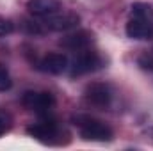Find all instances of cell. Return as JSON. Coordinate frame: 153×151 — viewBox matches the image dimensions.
Here are the masks:
<instances>
[{
	"mask_svg": "<svg viewBox=\"0 0 153 151\" xmlns=\"http://www.w3.org/2000/svg\"><path fill=\"white\" fill-rule=\"evenodd\" d=\"M102 57L96 52L91 50H82L78 55L75 57L73 64H71V76H78V75H85L91 73L94 70H98L102 66Z\"/></svg>",
	"mask_w": 153,
	"mask_h": 151,
	"instance_id": "5",
	"label": "cell"
},
{
	"mask_svg": "<svg viewBox=\"0 0 153 151\" xmlns=\"http://www.w3.org/2000/svg\"><path fill=\"white\" fill-rule=\"evenodd\" d=\"M11 85H13V80L7 73V70L4 66H0V91H7V89H11Z\"/></svg>",
	"mask_w": 153,
	"mask_h": 151,
	"instance_id": "11",
	"label": "cell"
},
{
	"mask_svg": "<svg viewBox=\"0 0 153 151\" xmlns=\"http://www.w3.org/2000/svg\"><path fill=\"white\" fill-rule=\"evenodd\" d=\"M80 18L75 13H53L46 18H43L41 25L46 29V30H55V32H66V30H71L78 25Z\"/></svg>",
	"mask_w": 153,
	"mask_h": 151,
	"instance_id": "4",
	"label": "cell"
},
{
	"mask_svg": "<svg viewBox=\"0 0 153 151\" xmlns=\"http://www.w3.org/2000/svg\"><path fill=\"white\" fill-rule=\"evenodd\" d=\"M139 64L144 70H153V55H143L139 59Z\"/></svg>",
	"mask_w": 153,
	"mask_h": 151,
	"instance_id": "14",
	"label": "cell"
},
{
	"mask_svg": "<svg viewBox=\"0 0 153 151\" xmlns=\"http://www.w3.org/2000/svg\"><path fill=\"white\" fill-rule=\"evenodd\" d=\"M84 98L89 105H93L96 109H107L112 101V93L103 84H91V85H87Z\"/></svg>",
	"mask_w": 153,
	"mask_h": 151,
	"instance_id": "6",
	"label": "cell"
},
{
	"mask_svg": "<svg viewBox=\"0 0 153 151\" xmlns=\"http://www.w3.org/2000/svg\"><path fill=\"white\" fill-rule=\"evenodd\" d=\"M27 132L36 137L39 141H45V142H52L57 135H59V124L53 121V119H41L36 124H30L27 128Z\"/></svg>",
	"mask_w": 153,
	"mask_h": 151,
	"instance_id": "7",
	"label": "cell"
},
{
	"mask_svg": "<svg viewBox=\"0 0 153 151\" xmlns=\"http://www.w3.org/2000/svg\"><path fill=\"white\" fill-rule=\"evenodd\" d=\"M126 36L130 39L153 38V7L144 2H135L126 23Z\"/></svg>",
	"mask_w": 153,
	"mask_h": 151,
	"instance_id": "1",
	"label": "cell"
},
{
	"mask_svg": "<svg viewBox=\"0 0 153 151\" xmlns=\"http://www.w3.org/2000/svg\"><path fill=\"white\" fill-rule=\"evenodd\" d=\"M22 105L30 112L46 115L55 105V98L52 93H46V91H27L22 96Z\"/></svg>",
	"mask_w": 153,
	"mask_h": 151,
	"instance_id": "3",
	"label": "cell"
},
{
	"mask_svg": "<svg viewBox=\"0 0 153 151\" xmlns=\"http://www.w3.org/2000/svg\"><path fill=\"white\" fill-rule=\"evenodd\" d=\"M68 57L62 53H48L39 61V70L50 75H61L68 70Z\"/></svg>",
	"mask_w": 153,
	"mask_h": 151,
	"instance_id": "8",
	"label": "cell"
},
{
	"mask_svg": "<svg viewBox=\"0 0 153 151\" xmlns=\"http://www.w3.org/2000/svg\"><path fill=\"white\" fill-rule=\"evenodd\" d=\"M93 41V36L85 30H80V32H75V34H68L66 38L61 41L62 46L70 48V50H85L89 46V43Z\"/></svg>",
	"mask_w": 153,
	"mask_h": 151,
	"instance_id": "10",
	"label": "cell"
},
{
	"mask_svg": "<svg viewBox=\"0 0 153 151\" xmlns=\"http://www.w3.org/2000/svg\"><path fill=\"white\" fill-rule=\"evenodd\" d=\"M27 9L32 16L46 18V16L61 11V0H29Z\"/></svg>",
	"mask_w": 153,
	"mask_h": 151,
	"instance_id": "9",
	"label": "cell"
},
{
	"mask_svg": "<svg viewBox=\"0 0 153 151\" xmlns=\"http://www.w3.org/2000/svg\"><path fill=\"white\" fill-rule=\"evenodd\" d=\"M73 123L80 130V135L85 141H98V142H107L112 139V130L109 124H105L103 121L91 117L87 114H78L73 115Z\"/></svg>",
	"mask_w": 153,
	"mask_h": 151,
	"instance_id": "2",
	"label": "cell"
},
{
	"mask_svg": "<svg viewBox=\"0 0 153 151\" xmlns=\"http://www.w3.org/2000/svg\"><path fill=\"white\" fill-rule=\"evenodd\" d=\"M11 128V117L5 112H0V135H4Z\"/></svg>",
	"mask_w": 153,
	"mask_h": 151,
	"instance_id": "12",
	"label": "cell"
},
{
	"mask_svg": "<svg viewBox=\"0 0 153 151\" xmlns=\"http://www.w3.org/2000/svg\"><path fill=\"white\" fill-rule=\"evenodd\" d=\"M11 32H13V23L9 20H5V18H0V38L7 36Z\"/></svg>",
	"mask_w": 153,
	"mask_h": 151,
	"instance_id": "13",
	"label": "cell"
}]
</instances>
